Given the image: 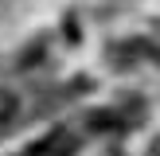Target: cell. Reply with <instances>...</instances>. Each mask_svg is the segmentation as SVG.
<instances>
[{
  "label": "cell",
  "mask_w": 160,
  "mask_h": 156,
  "mask_svg": "<svg viewBox=\"0 0 160 156\" xmlns=\"http://www.w3.org/2000/svg\"><path fill=\"white\" fill-rule=\"evenodd\" d=\"M74 152H78V140L70 137L67 129H55L51 137L35 140V144H31L23 156H74Z\"/></svg>",
  "instance_id": "6da1fadb"
},
{
  "label": "cell",
  "mask_w": 160,
  "mask_h": 156,
  "mask_svg": "<svg viewBox=\"0 0 160 156\" xmlns=\"http://www.w3.org/2000/svg\"><path fill=\"white\" fill-rule=\"evenodd\" d=\"M16 109H20V101H16V98H12L8 90H0V133L8 129V121L16 117Z\"/></svg>",
  "instance_id": "7a4b0ae2"
}]
</instances>
